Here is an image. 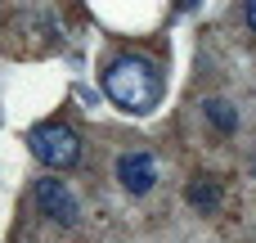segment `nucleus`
Returning a JSON list of instances; mask_svg holds the SVG:
<instances>
[{
	"mask_svg": "<svg viewBox=\"0 0 256 243\" xmlns=\"http://www.w3.org/2000/svg\"><path fill=\"white\" fill-rule=\"evenodd\" d=\"M189 203H194L198 212H216V207H220V185H212V180H194V185H189Z\"/></svg>",
	"mask_w": 256,
	"mask_h": 243,
	"instance_id": "nucleus-5",
	"label": "nucleus"
},
{
	"mask_svg": "<svg viewBox=\"0 0 256 243\" xmlns=\"http://www.w3.org/2000/svg\"><path fill=\"white\" fill-rule=\"evenodd\" d=\"M27 149L45 162V167H72L81 158V140L68 122H40L27 131Z\"/></svg>",
	"mask_w": 256,
	"mask_h": 243,
	"instance_id": "nucleus-2",
	"label": "nucleus"
},
{
	"mask_svg": "<svg viewBox=\"0 0 256 243\" xmlns=\"http://www.w3.org/2000/svg\"><path fill=\"white\" fill-rule=\"evenodd\" d=\"M252 171H256V158H252Z\"/></svg>",
	"mask_w": 256,
	"mask_h": 243,
	"instance_id": "nucleus-8",
	"label": "nucleus"
},
{
	"mask_svg": "<svg viewBox=\"0 0 256 243\" xmlns=\"http://www.w3.org/2000/svg\"><path fill=\"white\" fill-rule=\"evenodd\" d=\"M117 180L130 194H148L153 180H158V158L153 153H122L117 158Z\"/></svg>",
	"mask_w": 256,
	"mask_h": 243,
	"instance_id": "nucleus-4",
	"label": "nucleus"
},
{
	"mask_svg": "<svg viewBox=\"0 0 256 243\" xmlns=\"http://www.w3.org/2000/svg\"><path fill=\"white\" fill-rule=\"evenodd\" d=\"M248 27L256 32V0H248Z\"/></svg>",
	"mask_w": 256,
	"mask_h": 243,
	"instance_id": "nucleus-7",
	"label": "nucleus"
},
{
	"mask_svg": "<svg viewBox=\"0 0 256 243\" xmlns=\"http://www.w3.org/2000/svg\"><path fill=\"white\" fill-rule=\"evenodd\" d=\"M104 95H108L117 108H126V113H148V108L158 104V95H162V77L153 72L148 59H140V54H117V59L108 63V72H104Z\"/></svg>",
	"mask_w": 256,
	"mask_h": 243,
	"instance_id": "nucleus-1",
	"label": "nucleus"
},
{
	"mask_svg": "<svg viewBox=\"0 0 256 243\" xmlns=\"http://www.w3.org/2000/svg\"><path fill=\"white\" fill-rule=\"evenodd\" d=\"M32 203H36V212H40L45 221H54V225H72V221H76V198H72V189H68L63 180H54V176H45V180L32 185Z\"/></svg>",
	"mask_w": 256,
	"mask_h": 243,
	"instance_id": "nucleus-3",
	"label": "nucleus"
},
{
	"mask_svg": "<svg viewBox=\"0 0 256 243\" xmlns=\"http://www.w3.org/2000/svg\"><path fill=\"white\" fill-rule=\"evenodd\" d=\"M207 117H212L220 131H234V126H238V117H234V108H230L225 99H207Z\"/></svg>",
	"mask_w": 256,
	"mask_h": 243,
	"instance_id": "nucleus-6",
	"label": "nucleus"
}]
</instances>
